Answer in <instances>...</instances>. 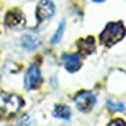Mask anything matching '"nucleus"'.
<instances>
[{"instance_id":"5","label":"nucleus","mask_w":126,"mask_h":126,"mask_svg":"<svg viewBox=\"0 0 126 126\" xmlns=\"http://www.w3.org/2000/svg\"><path fill=\"white\" fill-rule=\"evenodd\" d=\"M41 84V71L36 65H31L26 71V78H24V87L28 91L36 89L37 86Z\"/></svg>"},{"instance_id":"12","label":"nucleus","mask_w":126,"mask_h":126,"mask_svg":"<svg viewBox=\"0 0 126 126\" xmlns=\"http://www.w3.org/2000/svg\"><path fill=\"white\" fill-rule=\"evenodd\" d=\"M63 31H65V21L60 23V26H58V29H57V32L52 36V39H50V42H52V44L60 42V39H62V36H63Z\"/></svg>"},{"instance_id":"6","label":"nucleus","mask_w":126,"mask_h":126,"mask_svg":"<svg viewBox=\"0 0 126 126\" xmlns=\"http://www.w3.org/2000/svg\"><path fill=\"white\" fill-rule=\"evenodd\" d=\"M5 24L8 28H21L24 24V16L19 10H10L5 16Z\"/></svg>"},{"instance_id":"7","label":"nucleus","mask_w":126,"mask_h":126,"mask_svg":"<svg viewBox=\"0 0 126 126\" xmlns=\"http://www.w3.org/2000/svg\"><path fill=\"white\" fill-rule=\"evenodd\" d=\"M63 65L70 73H74L81 68V58L76 53H65L63 55Z\"/></svg>"},{"instance_id":"13","label":"nucleus","mask_w":126,"mask_h":126,"mask_svg":"<svg viewBox=\"0 0 126 126\" xmlns=\"http://www.w3.org/2000/svg\"><path fill=\"white\" fill-rule=\"evenodd\" d=\"M18 126H31V118H29V115H23L21 118L18 120Z\"/></svg>"},{"instance_id":"3","label":"nucleus","mask_w":126,"mask_h":126,"mask_svg":"<svg viewBox=\"0 0 126 126\" xmlns=\"http://www.w3.org/2000/svg\"><path fill=\"white\" fill-rule=\"evenodd\" d=\"M74 102H76V107L81 111H91L94 104H95V95L89 91H81V92L76 94Z\"/></svg>"},{"instance_id":"1","label":"nucleus","mask_w":126,"mask_h":126,"mask_svg":"<svg viewBox=\"0 0 126 126\" xmlns=\"http://www.w3.org/2000/svg\"><path fill=\"white\" fill-rule=\"evenodd\" d=\"M23 107V99L16 94H0V116L11 118Z\"/></svg>"},{"instance_id":"10","label":"nucleus","mask_w":126,"mask_h":126,"mask_svg":"<svg viewBox=\"0 0 126 126\" xmlns=\"http://www.w3.org/2000/svg\"><path fill=\"white\" fill-rule=\"evenodd\" d=\"M53 116L55 118H60V120H68L71 116V111L66 105H57L53 108Z\"/></svg>"},{"instance_id":"14","label":"nucleus","mask_w":126,"mask_h":126,"mask_svg":"<svg viewBox=\"0 0 126 126\" xmlns=\"http://www.w3.org/2000/svg\"><path fill=\"white\" fill-rule=\"evenodd\" d=\"M107 126H126V123L123 121V120H113V121H110Z\"/></svg>"},{"instance_id":"9","label":"nucleus","mask_w":126,"mask_h":126,"mask_svg":"<svg viewBox=\"0 0 126 126\" xmlns=\"http://www.w3.org/2000/svg\"><path fill=\"white\" fill-rule=\"evenodd\" d=\"M78 48H79V52H81V55H91L95 50V39L94 37L81 39L78 42Z\"/></svg>"},{"instance_id":"2","label":"nucleus","mask_w":126,"mask_h":126,"mask_svg":"<svg viewBox=\"0 0 126 126\" xmlns=\"http://www.w3.org/2000/svg\"><path fill=\"white\" fill-rule=\"evenodd\" d=\"M125 37V26L123 23H108L104 32L100 34V41L104 42V45L110 47V45L120 42Z\"/></svg>"},{"instance_id":"11","label":"nucleus","mask_w":126,"mask_h":126,"mask_svg":"<svg viewBox=\"0 0 126 126\" xmlns=\"http://www.w3.org/2000/svg\"><path fill=\"white\" fill-rule=\"evenodd\" d=\"M107 107L110 111H123V108H125V105H123V102H116V100H108L107 102Z\"/></svg>"},{"instance_id":"15","label":"nucleus","mask_w":126,"mask_h":126,"mask_svg":"<svg viewBox=\"0 0 126 126\" xmlns=\"http://www.w3.org/2000/svg\"><path fill=\"white\" fill-rule=\"evenodd\" d=\"M94 2H95V3H102V2H104V0H94Z\"/></svg>"},{"instance_id":"8","label":"nucleus","mask_w":126,"mask_h":126,"mask_svg":"<svg viewBox=\"0 0 126 126\" xmlns=\"http://www.w3.org/2000/svg\"><path fill=\"white\" fill-rule=\"evenodd\" d=\"M39 36H37L36 32H26L24 36H23L21 39V45L24 50H28V52H32V50H36L37 47H39Z\"/></svg>"},{"instance_id":"4","label":"nucleus","mask_w":126,"mask_h":126,"mask_svg":"<svg viewBox=\"0 0 126 126\" xmlns=\"http://www.w3.org/2000/svg\"><path fill=\"white\" fill-rule=\"evenodd\" d=\"M55 13V5L52 0H41L37 3V21H48Z\"/></svg>"}]
</instances>
